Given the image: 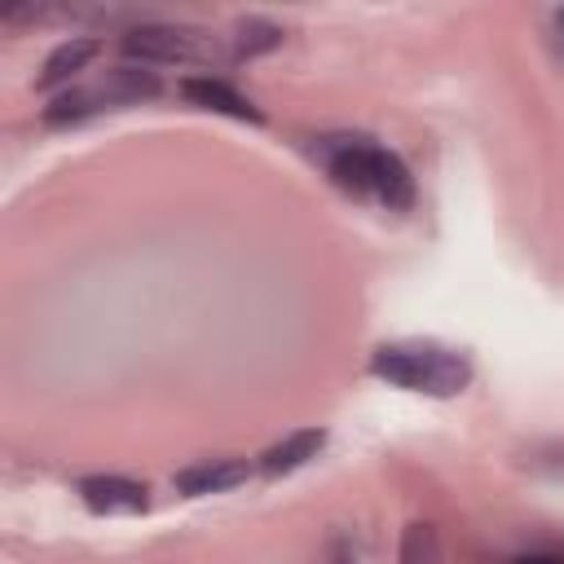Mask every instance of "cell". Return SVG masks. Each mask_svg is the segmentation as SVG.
I'll use <instances>...</instances> for the list:
<instances>
[{
	"label": "cell",
	"instance_id": "6da1fadb",
	"mask_svg": "<svg viewBox=\"0 0 564 564\" xmlns=\"http://www.w3.org/2000/svg\"><path fill=\"white\" fill-rule=\"evenodd\" d=\"M317 159L326 163L330 181L357 198H375L383 203L388 212H405L414 203V181H410V167L375 145L370 137H322L317 141Z\"/></svg>",
	"mask_w": 564,
	"mask_h": 564
},
{
	"label": "cell",
	"instance_id": "7a4b0ae2",
	"mask_svg": "<svg viewBox=\"0 0 564 564\" xmlns=\"http://www.w3.org/2000/svg\"><path fill=\"white\" fill-rule=\"evenodd\" d=\"M370 370L397 388L427 392V397H454L471 379L467 357L454 348H441V344H383V348H375Z\"/></svg>",
	"mask_w": 564,
	"mask_h": 564
},
{
	"label": "cell",
	"instance_id": "3957f363",
	"mask_svg": "<svg viewBox=\"0 0 564 564\" xmlns=\"http://www.w3.org/2000/svg\"><path fill=\"white\" fill-rule=\"evenodd\" d=\"M159 75L145 66H110L101 79L93 84H75L62 97H53V106H44V123H70L97 110H119V106H137L159 97Z\"/></svg>",
	"mask_w": 564,
	"mask_h": 564
},
{
	"label": "cell",
	"instance_id": "277c9868",
	"mask_svg": "<svg viewBox=\"0 0 564 564\" xmlns=\"http://www.w3.org/2000/svg\"><path fill=\"white\" fill-rule=\"evenodd\" d=\"M123 53L141 66H212L225 57V44L185 22H141L123 35Z\"/></svg>",
	"mask_w": 564,
	"mask_h": 564
},
{
	"label": "cell",
	"instance_id": "5b68a950",
	"mask_svg": "<svg viewBox=\"0 0 564 564\" xmlns=\"http://www.w3.org/2000/svg\"><path fill=\"white\" fill-rule=\"evenodd\" d=\"M79 498L88 511H101V516H137L150 507V489L123 476H84Z\"/></svg>",
	"mask_w": 564,
	"mask_h": 564
},
{
	"label": "cell",
	"instance_id": "8992f818",
	"mask_svg": "<svg viewBox=\"0 0 564 564\" xmlns=\"http://www.w3.org/2000/svg\"><path fill=\"white\" fill-rule=\"evenodd\" d=\"M247 476H251V463H247V458H203V463L181 467V471L172 476V485H176L181 494L198 498V494H225V489L242 485Z\"/></svg>",
	"mask_w": 564,
	"mask_h": 564
},
{
	"label": "cell",
	"instance_id": "52a82bcc",
	"mask_svg": "<svg viewBox=\"0 0 564 564\" xmlns=\"http://www.w3.org/2000/svg\"><path fill=\"white\" fill-rule=\"evenodd\" d=\"M181 93H185L194 106H203V110H216V115H229V119H247V123H264V115H260L238 88H229L225 79L194 75V79L181 84Z\"/></svg>",
	"mask_w": 564,
	"mask_h": 564
},
{
	"label": "cell",
	"instance_id": "ba28073f",
	"mask_svg": "<svg viewBox=\"0 0 564 564\" xmlns=\"http://www.w3.org/2000/svg\"><path fill=\"white\" fill-rule=\"evenodd\" d=\"M322 445H326V432H322V427H300V432L282 436L278 445H269V449L260 454V471H264V476H286V471L304 467L308 458H317Z\"/></svg>",
	"mask_w": 564,
	"mask_h": 564
},
{
	"label": "cell",
	"instance_id": "9c48e42d",
	"mask_svg": "<svg viewBox=\"0 0 564 564\" xmlns=\"http://www.w3.org/2000/svg\"><path fill=\"white\" fill-rule=\"evenodd\" d=\"M101 53V44L97 40H66V44H57L48 57H44V70H40V88H57V84H66L70 75H79L93 57Z\"/></svg>",
	"mask_w": 564,
	"mask_h": 564
},
{
	"label": "cell",
	"instance_id": "30bf717a",
	"mask_svg": "<svg viewBox=\"0 0 564 564\" xmlns=\"http://www.w3.org/2000/svg\"><path fill=\"white\" fill-rule=\"evenodd\" d=\"M282 44V26L264 22V18H242L234 26V57H256V53H269Z\"/></svg>",
	"mask_w": 564,
	"mask_h": 564
},
{
	"label": "cell",
	"instance_id": "8fae6325",
	"mask_svg": "<svg viewBox=\"0 0 564 564\" xmlns=\"http://www.w3.org/2000/svg\"><path fill=\"white\" fill-rule=\"evenodd\" d=\"M401 564H441V542L432 524H405L401 533Z\"/></svg>",
	"mask_w": 564,
	"mask_h": 564
},
{
	"label": "cell",
	"instance_id": "7c38bea8",
	"mask_svg": "<svg viewBox=\"0 0 564 564\" xmlns=\"http://www.w3.org/2000/svg\"><path fill=\"white\" fill-rule=\"evenodd\" d=\"M511 564H564V555H555V551H529V555H520Z\"/></svg>",
	"mask_w": 564,
	"mask_h": 564
},
{
	"label": "cell",
	"instance_id": "4fadbf2b",
	"mask_svg": "<svg viewBox=\"0 0 564 564\" xmlns=\"http://www.w3.org/2000/svg\"><path fill=\"white\" fill-rule=\"evenodd\" d=\"M551 31H555V48L564 53V9H555V18H551Z\"/></svg>",
	"mask_w": 564,
	"mask_h": 564
}]
</instances>
